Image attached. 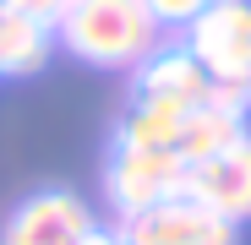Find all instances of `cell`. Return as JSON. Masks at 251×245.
I'll list each match as a JSON object with an SVG mask.
<instances>
[{"mask_svg":"<svg viewBox=\"0 0 251 245\" xmlns=\"http://www.w3.org/2000/svg\"><path fill=\"white\" fill-rule=\"evenodd\" d=\"M50 27L88 66H142L164 44L148 0H60Z\"/></svg>","mask_w":251,"mask_h":245,"instance_id":"cell-1","label":"cell"},{"mask_svg":"<svg viewBox=\"0 0 251 245\" xmlns=\"http://www.w3.org/2000/svg\"><path fill=\"white\" fill-rule=\"evenodd\" d=\"M180 33H186L180 44L191 49V60L207 71L219 93L251 98V6L246 0H207L202 17H191Z\"/></svg>","mask_w":251,"mask_h":245,"instance_id":"cell-2","label":"cell"},{"mask_svg":"<svg viewBox=\"0 0 251 245\" xmlns=\"http://www.w3.org/2000/svg\"><path fill=\"white\" fill-rule=\"evenodd\" d=\"M186 169L175 153H142V147H115L109 153V169H104V191L115 201L120 218H131L142 207H158L186 191Z\"/></svg>","mask_w":251,"mask_h":245,"instance_id":"cell-3","label":"cell"},{"mask_svg":"<svg viewBox=\"0 0 251 245\" xmlns=\"http://www.w3.org/2000/svg\"><path fill=\"white\" fill-rule=\"evenodd\" d=\"M229 218L207 213L191 196H170L158 207H142L131 218H120V245H235Z\"/></svg>","mask_w":251,"mask_h":245,"instance_id":"cell-4","label":"cell"},{"mask_svg":"<svg viewBox=\"0 0 251 245\" xmlns=\"http://www.w3.org/2000/svg\"><path fill=\"white\" fill-rule=\"evenodd\" d=\"M191 201H202L207 213H219L229 223H246L251 218V131L219 153H207L197 158L191 169H186V191Z\"/></svg>","mask_w":251,"mask_h":245,"instance_id":"cell-5","label":"cell"},{"mask_svg":"<svg viewBox=\"0 0 251 245\" xmlns=\"http://www.w3.org/2000/svg\"><path fill=\"white\" fill-rule=\"evenodd\" d=\"M99 229L93 207L71 191H33L6 223L0 245H82Z\"/></svg>","mask_w":251,"mask_h":245,"instance_id":"cell-6","label":"cell"},{"mask_svg":"<svg viewBox=\"0 0 251 245\" xmlns=\"http://www.w3.org/2000/svg\"><path fill=\"white\" fill-rule=\"evenodd\" d=\"M207 93H213V82H207V71L191 60L186 44H158V49L142 60L137 98L175 104V109H197V104H207Z\"/></svg>","mask_w":251,"mask_h":245,"instance_id":"cell-7","label":"cell"},{"mask_svg":"<svg viewBox=\"0 0 251 245\" xmlns=\"http://www.w3.org/2000/svg\"><path fill=\"white\" fill-rule=\"evenodd\" d=\"M55 49V27L17 6H0V76H33Z\"/></svg>","mask_w":251,"mask_h":245,"instance_id":"cell-8","label":"cell"},{"mask_svg":"<svg viewBox=\"0 0 251 245\" xmlns=\"http://www.w3.org/2000/svg\"><path fill=\"white\" fill-rule=\"evenodd\" d=\"M202 6L207 0H148V11H153L158 27H186L191 17H202Z\"/></svg>","mask_w":251,"mask_h":245,"instance_id":"cell-9","label":"cell"},{"mask_svg":"<svg viewBox=\"0 0 251 245\" xmlns=\"http://www.w3.org/2000/svg\"><path fill=\"white\" fill-rule=\"evenodd\" d=\"M82 245H120V229H93Z\"/></svg>","mask_w":251,"mask_h":245,"instance_id":"cell-10","label":"cell"},{"mask_svg":"<svg viewBox=\"0 0 251 245\" xmlns=\"http://www.w3.org/2000/svg\"><path fill=\"white\" fill-rule=\"evenodd\" d=\"M246 6H251V0H246Z\"/></svg>","mask_w":251,"mask_h":245,"instance_id":"cell-11","label":"cell"}]
</instances>
